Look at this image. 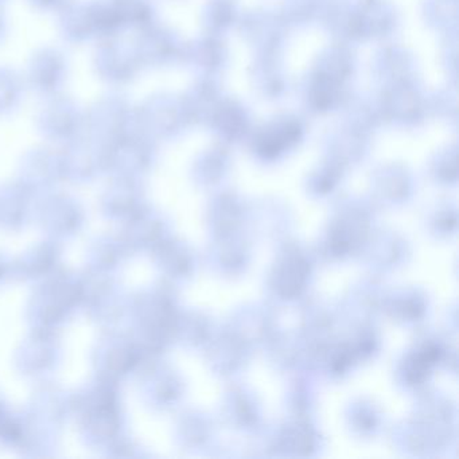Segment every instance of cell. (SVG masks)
Listing matches in <instances>:
<instances>
[{"label": "cell", "mask_w": 459, "mask_h": 459, "mask_svg": "<svg viewBox=\"0 0 459 459\" xmlns=\"http://www.w3.org/2000/svg\"><path fill=\"white\" fill-rule=\"evenodd\" d=\"M108 50L100 55V66L108 65L104 72L106 79L111 82H125L126 80V49L122 44L108 41Z\"/></svg>", "instance_id": "6da1fadb"}]
</instances>
